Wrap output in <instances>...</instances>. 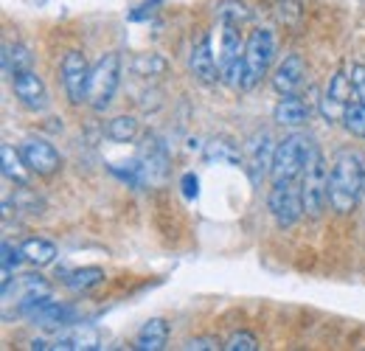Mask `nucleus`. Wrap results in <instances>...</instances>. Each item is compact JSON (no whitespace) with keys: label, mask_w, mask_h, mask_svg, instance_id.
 I'll list each match as a JSON object with an SVG mask.
<instances>
[{"label":"nucleus","mask_w":365,"mask_h":351,"mask_svg":"<svg viewBox=\"0 0 365 351\" xmlns=\"http://www.w3.org/2000/svg\"><path fill=\"white\" fill-rule=\"evenodd\" d=\"M312 110L309 104L295 93V96H281V101L273 107V121L281 127H289V130H298L309 121Z\"/></svg>","instance_id":"17"},{"label":"nucleus","mask_w":365,"mask_h":351,"mask_svg":"<svg viewBox=\"0 0 365 351\" xmlns=\"http://www.w3.org/2000/svg\"><path fill=\"white\" fill-rule=\"evenodd\" d=\"M275 59V37L270 29H253L245 43V79L242 90H253L270 71Z\"/></svg>","instance_id":"5"},{"label":"nucleus","mask_w":365,"mask_h":351,"mask_svg":"<svg viewBox=\"0 0 365 351\" xmlns=\"http://www.w3.org/2000/svg\"><path fill=\"white\" fill-rule=\"evenodd\" d=\"M26 68H31V54H29V48H23V45H3V73L6 76H11V73H17V71H26Z\"/></svg>","instance_id":"24"},{"label":"nucleus","mask_w":365,"mask_h":351,"mask_svg":"<svg viewBox=\"0 0 365 351\" xmlns=\"http://www.w3.org/2000/svg\"><path fill=\"white\" fill-rule=\"evenodd\" d=\"M169 343V323L163 317H149L135 335L138 351H160Z\"/></svg>","instance_id":"18"},{"label":"nucleus","mask_w":365,"mask_h":351,"mask_svg":"<svg viewBox=\"0 0 365 351\" xmlns=\"http://www.w3.org/2000/svg\"><path fill=\"white\" fill-rule=\"evenodd\" d=\"M20 253H23V262H29L31 267H48V264L56 262L59 250L51 239H43V236H31L20 245Z\"/></svg>","instance_id":"19"},{"label":"nucleus","mask_w":365,"mask_h":351,"mask_svg":"<svg viewBox=\"0 0 365 351\" xmlns=\"http://www.w3.org/2000/svg\"><path fill=\"white\" fill-rule=\"evenodd\" d=\"M107 138L115 143H133L138 138V118L135 116H115L107 121Z\"/></svg>","instance_id":"22"},{"label":"nucleus","mask_w":365,"mask_h":351,"mask_svg":"<svg viewBox=\"0 0 365 351\" xmlns=\"http://www.w3.org/2000/svg\"><path fill=\"white\" fill-rule=\"evenodd\" d=\"M98 284H104V270L101 267H79V270H71L65 275V287L71 292H88Z\"/></svg>","instance_id":"21"},{"label":"nucleus","mask_w":365,"mask_h":351,"mask_svg":"<svg viewBox=\"0 0 365 351\" xmlns=\"http://www.w3.org/2000/svg\"><path fill=\"white\" fill-rule=\"evenodd\" d=\"M101 346V335L91 323H71L65 329V335H59L53 340V349L65 351H93Z\"/></svg>","instance_id":"16"},{"label":"nucleus","mask_w":365,"mask_h":351,"mask_svg":"<svg viewBox=\"0 0 365 351\" xmlns=\"http://www.w3.org/2000/svg\"><path fill=\"white\" fill-rule=\"evenodd\" d=\"M205 158L217 161V163H230V166L242 163V155H239V149L230 141H211L208 149H205Z\"/></svg>","instance_id":"25"},{"label":"nucleus","mask_w":365,"mask_h":351,"mask_svg":"<svg viewBox=\"0 0 365 351\" xmlns=\"http://www.w3.org/2000/svg\"><path fill=\"white\" fill-rule=\"evenodd\" d=\"M357 96H354V85H351V76L346 73V71H337L331 79H329V85L323 90V96H320V116L329 121V124H334V121H343V113H346V107L354 101Z\"/></svg>","instance_id":"10"},{"label":"nucleus","mask_w":365,"mask_h":351,"mask_svg":"<svg viewBox=\"0 0 365 351\" xmlns=\"http://www.w3.org/2000/svg\"><path fill=\"white\" fill-rule=\"evenodd\" d=\"M166 68H169V62H166L160 54H138L135 59H133V65H130V71H133L135 76H143V79H149V76H163Z\"/></svg>","instance_id":"23"},{"label":"nucleus","mask_w":365,"mask_h":351,"mask_svg":"<svg viewBox=\"0 0 365 351\" xmlns=\"http://www.w3.org/2000/svg\"><path fill=\"white\" fill-rule=\"evenodd\" d=\"M220 20L230 23V26H242L250 20V9H245V3H239V0H225L220 6Z\"/></svg>","instance_id":"27"},{"label":"nucleus","mask_w":365,"mask_h":351,"mask_svg":"<svg viewBox=\"0 0 365 351\" xmlns=\"http://www.w3.org/2000/svg\"><path fill=\"white\" fill-rule=\"evenodd\" d=\"M62 88L73 104H88V88H91V65L82 51H68L62 56Z\"/></svg>","instance_id":"9"},{"label":"nucleus","mask_w":365,"mask_h":351,"mask_svg":"<svg viewBox=\"0 0 365 351\" xmlns=\"http://www.w3.org/2000/svg\"><path fill=\"white\" fill-rule=\"evenodd\" d=\"M225 351H256L259 349V340L250 335V332H236L230 335V340L222 346Z\"/></svg>","instance_id":"28"},{"label":"nucleus","mask_w":365,"mask_h":351,"mask_svg":"<svg viewBox=\"0 0 365 351\" xmlns=\"http://www.w3.org/2000/svg\"><path fill=\"white\" fill-rule=\"evenodd\" d=\"M343 127L351 132L354 138H365V104L360 98H354L346 113H343Z\"/></svg>","instance_id":"26"},{"label":"nucleus","mask_w":365,"mask_h":351,"mask_svg":"<svg viewBox=\"0 0 365 351\" xmlns=\"http://www.w3.org/2000/svg\"><path fill=\"white\" fill-rule=\"evenodd\" d=\"M318 146L312 143V138L307 132H289L275 143L273 155V169H270V180H298L301 172L307 169L312 152Z\"/></svg>","instance_id":"2"},{"label":"nucleus","mask_w":365,"mask_h":351,"mask_svg":"<svg viewBox=\"0 0 365 351\" xmlns=\"http://www.w3.org/2000/svg\"><path fill=\"white\" fill-rule=\"evenodd\" d=\"M273 155H275V141L267 130L253 132V135L245 141L242 163H245V172H247L253 185H259L264 177L270 175V169H273Z\"/></svg>","instance_id":"8"},{"label":"nucleus","mask_w":365,"mask_h":351,"mask_svg":"<svg viewBox=\"0 0 365 351\" xmlns=\"http://www.w3.org/2000/svg\"><path fill=\"white\" fill-rule=\"evenodd\" d=\"M182 349L185 351H217V349H222V346H220L217 337H194V340H188Z\"/></svg>","instance_id":"29"},{"label":"nucleus","mask_w":365,"mask_h":351,"mask_svg":"<svg viewBox=\"0 0 365 351\" xmlns=\"http://www.w3.org/2000/svg\"><path fill=\"white\" fill-rule=\"evenodd\" d=\"M20 155L26 161V166L31 169V175L37 177H51L62 166V158H59L56 146L48 143L46 138H26L20 143Z\"/></svg>","instance_id":"12"},{"label":"nucleus","mask_w":365,"mask_h":351,"mask_svg":"<svg viewBox=\"0 0 365 351\" xmlns=\"http://www.w3.org/2000/svg\"><path fill=\"white\" fill-rule=\"evenodd\" d=\"M188 68L191 73L202 82V85H214L220 82V62L214 56V48H211V34L202 31L194 43H191V51H188Z\"/></svg>","instance_id":"14"},{"label":"nucleus","mask_w":365,"mask_h":351,"mask_svg":"<svg viewBox=\"0 0 365 351\" xmlns=\"http://www.w3.org/2000/svg\"><path fill=\"white\" fill-rule=\"evenodd\" d=\"M329 172H331V166L326 163L323 152L315 149L307 169L298 177L301 200H304V217H309V220H318L329 205Z\"/></svg>","instance_id":"3"},{"label":"nucleus","mask_w":365,"mask_h":351,"mask_svg":"<svg viewBox=\"0 0 365 351\" xmlns=\"http://www.w3.org/2000/svg\"><path fill=\"white\" fill-rule=\"evenodd\" d=\"M365 194V155L357 149L337 152L329 172V208L351 214Z\"/></svg>","instance_id":"1"},{"label":"nucleus","mask_w":365,"mask_h":351,"mask_svg":"<svg viewBox=\"0 0 365 351\" xmlns=\"http://www.w3.org/2000/svg\"><path fill=\"white\" fill-rule=\"evenodd\" d=\"M121 82V54L118 51H110L104 54L91 71V88H88V104L96 113H104L113 98H115V90Z\"/></svg>","instance_id":"4"},{"label":"nucleus","mask_w":365,"mask_h":351,"mask_svg":"<svg viewBox=\"0 0 365 351\" xmlns=\"http://www.w3.org/2000/svg\"><path fill=\"white\" fill-rule=\"evenodd\" d=\"M9 82H11V90H14V96L20 98V104H26L29 110H37V113H43L48 104H51L46 82H43V76H40L34 68H26V71H17V73H11V76H9Z\"/></svg>","instance_id":"13"},{"label":"nucleus","mask_w":365,"mask_h":351,"mask_svg":"<svg viewBox=\"0 0 365 351\" xmlns=\"http://www.w3.org/2000/svg\"><path fill=\"white\" fill-rule=\"evenodd\" d=\"M0 163H3V177H6V180L17 183V185H29V175H31V169L26 166V161H23L20 149H14V146L3 143V149H0Z\"/></svg>","instance_id":"20"},{"label":"nucleus","mask_w":365,"mask_h":351,"mask_svg":"<svg viewBox=\"0 0 365 351\" xmlns=\"http://www.w3.org/2000/svg\"><path fill=\"white\" fill-rule=\"evenodd\" d=\"M267 208L278 228H292L304 217L301 183L298 180H275L270 194H267Z\"/></svg>","instance_id":"6"},{"label":"nucleus","mask_w":365,"mask_h":351,"mask_svg":"<svg viewBox=\"0 0 365 351\" xmlns=\"http://www.w3.org/2000/svg\"><path fill=\"white\" fill-rule=\"evenodd\" d=\"M245 43L247 40H242L239 26L222 23L217 62H220V79L228 82L230 88H242V79H245Z\"/></svg>","instance_id":"7"},{"label":"nucleus","mask_w":365,"mask_h":351,"mask_svg":"<svg viewBox=\"0 0 365 351\" xmlns=\"http://www.w3.org/2000/svg\"><path fill=\"white\" fill-rule=\"evenodd\" d=\"M48 292V284L40 278V275H20L14 281H9L3 287V304L9 307L11 301L17 304V315H29V309L34 307L40 298H46Z\"/></svg>","instance_id":"11"},{"label":"nucleus","mask_w":365,"mask_h":351,"mask_svg":"<svg viewBox=\"0 0 365 351\" xmlns=\"http://www.w3.org/2000/svg\"><path fill=\"white\" fill-rule=\"evenodd\" d=\"M307 85V62L301 59V54H289L278 62L273 73V88L278 96H295Z\"/></svg>","instance_id":"15"},{"label":"nucleus","mask_w":365,"mask_h":351,"mask_svg":"<svg viewBox=\"0 0 365 351\" xmlns=\"http://www.w3.org/2000/svg\"><path fill=\"white\" fill-rule=\"evenodd\" d=\"M180 183H182V194H185L188 200H194V197H197V185H200L197 175H194V172H185Z\"/></svg>","instance_id":"31"},{"label":"nucleus","mask_w":365,"mask_h":351,"mask_svg":"<svg viewBox=\"0 0 365 351\" xmlns=\"http://www.w3.org/2000/svg\"><path fill=\"white\" fill-rule=\"evenodd\" d=\"M349 76H351V85H354V96L365 104V65H354Z\"/></svg>","instance_id":"30"}]
</instances>
